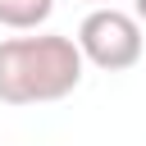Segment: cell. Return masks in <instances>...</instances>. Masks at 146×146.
I'll return each instance as SVG.
<instances>
[{
	"label": "cell",
	"instance_id": "4",
	"mask_svg": "<svg viewBox=\"0 0 146 146\" xmlns=\"http://www.w3.org/2000/svg\"><path fill=\"white\" fill-rule=\"evenodd\" d=\"M132 18H137V23H146V0H132Z\"/></svg>",
	"mask_w": 146,
	"mask_h": 146
},
{
	"label": "cell",
	"instance_id": "2",
	"mask_svg": "<svg viewBox=\"0 0 146 146\" xmlns=\"http://www.w3.org/2000/svg\"><path fill=\"white\" fill-rule=\"evenodd\" d=\"M73 41H78L82 59L96 64V68H105V73L132 68V64L141 59V50H146L141 23H137L132 14H123V9H110V5L91 9V14L82 18V27H78Z\"/></svg>",
	"mask_w": 146,
	"mask_h": 146
},
{
	"label": "cell",
	"instance_id": "5",
	"mask_svg": "<svg viewBox=\"0 0 146 146\" xmlns=\"http://www.w3.org/2000/svg\"><path fill=\"white\" fill-rule=\"evenodd\" d=\"M91 5H96V9H100V5H105V0H91Z\"/></svg>",
	"mask_w": 146,
	"mask_h": 146
},
{
	"label": "cell",
	"instance_id": "1",
	"mask_svg": "<svg viewBox=\"0 0 146 146\" xmlns=\"http://www.w3.org/2000/svg\"><path fill=\"white\" fill-rule=\"evenodd\" d=\"M82 50L73 36L41 32V36H9L0 41V100L5 105H50L78 91L82 82Z\"/></svg>",
	"mask_w": 146,
	"mask_h": 146
},
{
	"label": "cell",
	"instance_id": "3",
	"mask_svg": "<svg viewBox=\"0 0 146 146\" xmlns=\"http://www.w3.org/2000/svg\"><path fill=\"white\" fill-rule=\"evenodd\" d=\"M55 0H0V23L14 27V32H32L50 18Z\"/></svg>",
	"mask_w": 146,
	"mask_h": 146
}]
</instances>
